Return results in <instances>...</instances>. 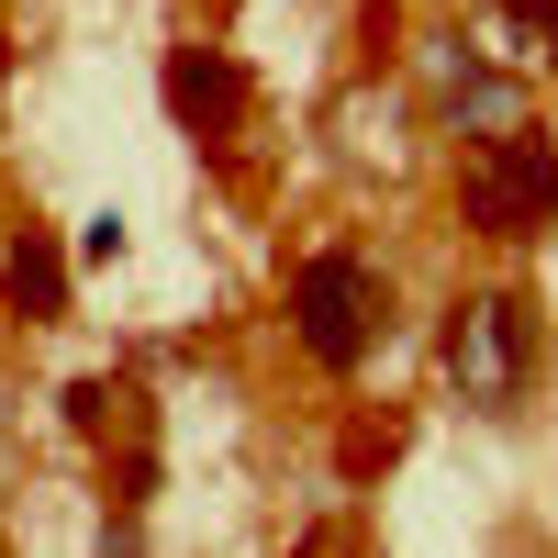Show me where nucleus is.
<instances>
[{
    "label": "nucleus",
    "mask_w": 558,
    "mask_h": 558,
    "mask_svg": "<svg viewBox=\"0 0 558 558\" xmlns=\"http://www.w3.org/2000/svg\"><path fill=\"white\" fill-rule=\"evenodd\" d=\"M0 78H12V34H0Z\"/></svg>",
    "instance_id": "obj_11"
},
{
    "label": "nucleus",
    "mask_w": 558,
    "mask_h": 558,
    "mask_svg": "<svg viewBox=\"0 0 558 558\" xmlns=\"http://www.w3.org/2000/svg\"><path fill=\"white\" fill-rule=\"evenodd\" d=\"M458 223H470L481 246H536L558 223V134L514 123V134H492V146H470V168H458Z\"/></svg>",
    "instance_id": "obj_2"
},
{
    "label": "nucleus",
    "mask_w": 558,
    "mask_h": 558,
    "mask_svg": "<svg viewBox=\"0 0 558 558\" xmlns=\"http://www.w3.org/2000/svg\"><path fill=\"white\" fill-rule=\"evenodd\" d=\"M436 78H447V123H492V134L525 123V89L492 78V68H470V57H458V34H436Z\"/></svg>",
    "instance_id": "obj_6"
},
{
    "label": "nucleus",
    "mask_w": 558,
    "mask_h": 558,
    "mask_svg": "<svg viewBox=\"0 0 558 558\" xmlns=\"http://www.w3.org/2000/svg\"><path fill=\"white\" fill-rule=\"evenodd\" d=\"M291 558H357V536H302Z\"/></svg>",
    "instance_id": "obj_10"
},
{
    "label": "nucleus",
    "mask_w": 558,
    "mask_h": 558,
    "mask_svg": "<svg viewBox=\"0 0 558 558\" xmlns=\"http://www.w3.org/2000/svg\"><path fill=\"white\" fill-rule=\"evenodd\" d=\"M168 112L191 146H235L246 134V68L223 57V45H179L168 57Z\"/></svg>",
    "instance_id": "obj_4"
},
{
    "label": "nucleus",
    "mask_w": 558,
    "mask_h": 558,
    "mask_svg": "<svg viewBox=\"0 0 558 558\" xmlns=\"http://www.w3.org/2000/svg\"><path fill=\"white\" fill-rule=\"evenodd\" d=\"M0 302L23 324H68V246L45 235V223H12V235H0Z\"/></svg>",
    "instance_id": "obj_5"
},
{
    "label": "nucleus",
    "mask_w": 558,
    "mask_h": 558,
    "mask_svg": "<svg viewBox=\"0 0 558 558\" xmlns=\"http://www.w3.org/2000/svg\"><path fill=\"white\" fill-rule=\"evenodd\" d=\"M492 23H502V45H514V57L558 68V0H492Z\"/></svg>",
    "instance_id": "obj_7"
},
{
    "label": "nucleus",
    "mask_w": 558,
    "mask_h": 558,
    "mask_svg": "<svg viewBox=\"0 0 558 558\" xmlns=\"http://www.w3.org/2000/svg\"><path fill=\"white\" fill-rule=\"evenodd\" d=\"M391 458H402V425H357L347 436V470H391Z\"/></svg>",
    "instance_id": "obj_9"
},
{
    "label": "nucleus",
    "mask_w": 558,
    "mask_h": 558,
    "mask_svg": "<svg viewBox=\"0 0 558 558\" xmlns=\"http://www.w3.org/2000/svg\"><path fill=\"white\" fill-rule=\"evenodd\" d=\"M279 302H291V347L347 380V368H368V347H380V324H391V279L368 268L357 246H313Z\"/></svg>",
    "instance_id": "obj_1"
},
{
    "label": "nucleus",
    "mask_w": 558,
    "mask_h": 558,
    "mask_svg": "<svg viewBox=\"0 0 558 558\" xmlns=\"http://www.w3.org/2000/svg\"><path fill=\"white\" fill-rule=\"evenodd\" d=\"M447 380L470 413H514L536 380V313L525 291H458L447 302Z\"/></svg>",
    "instance_id": "obj_3"
},
{
    "label": "nucleus",
    "mask_w": 558,
    "mask_h": 558,
    "mask_svg": "<svg viewBox=\"0 0 558 558\" xmlns=\"http://www.w3.org/2000/svg\"><path fill=\"white\" fill-rule=\"evenodd\" d=\"M112 413H123L112 380H78V391H68V425H78V436H112Z\"/></svg>",
    "instance_id": "obj_8"
}]
</instances>
